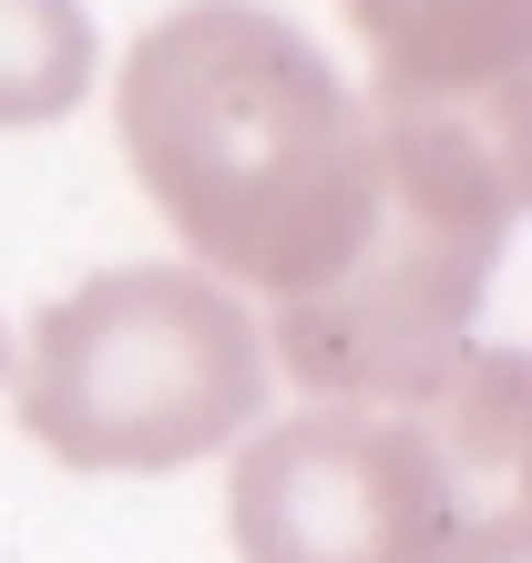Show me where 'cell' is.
Wrapping results in <instances>:
<instances>
[{
    "instance_id": "obj_1",
    "label": "cell",
    "mask_w": 532,
    "mask_h": 563,
    "mask_svg": "<svg viewBox=\"0 0 532 563\" xmlns=\"http://www.w3.org/2000/svg\"><path fill=\"white\" fill-rule=\"evenodd\" d=\"M113 144L154 216L215 287L297 308L369 246L379 144L369 103L266 0H185L123 52Z\"/></svg>"
},
{
    "instance_id": "obj_2",
    "label": "cell",
    "mask_w": 532,
    "mask_h": 563,
    "mask_svg": "<svg viewBox=\"0 0 532 563\" xmlns=\"http://www.w3.org/2000/svg\"><path fill=\"white\" fill-rule=\"evenodd\" d=\"M225 522L246 563H522V349H472L430 400L266 420Z\"/></svg>"
},
{
    "instance_id": "obj_3",
    "label": "cell",
    "mask_w": 532,
    "mask_h": 563,
    "mask_svg": "<svg viewBox=\"0 0 532 563\" xmlns=\"http://www.w3.org/2000/svg\"><path fill=\"white\" fill-rule=\"evenodd\" d=\"M266 420V328L206 267H103L21 339V430L62 472H185Z\"/></svg>"
},
{
    "instance_id": "obj_4",
    "label": "cell",
    "mask_w": 532,
    "mask_h": 563,
    "mask_svg": "<svg viewBox=\"0 0 532 563\" xmlns=\"http://www.w3.org/2000/svg\"><path fill=\"white\" fill-rule=\"evenodd\" d=\"M369 103H532V0H339Z\"/></svg>"
},
{
    "instance_id": "obj_5",
    "label": "cell",
    "mask_w": 532,
    "mask_h": 563,
    "mask_svg": "<svg viewBox=\"0 0 532 563\" xmlns=\"http://www.w3.org/2000/svg\"><path fill=\"white\" fill-rule=\"evenodd\" d=\"M92 11L82 0H0V123H62L92 92Z\"/></svg>"
},
{
    "instance_id": "obj_6",
    "label": "cell",
    "mask_w": 532,
    "mask_h": 563,
    "mask_svg": "<svg viewBox=\"0 0 532 563\" xmlns=\"http://www.w3.org/2000/svg\"><path fill=\"white\" fill-rule=\"evenodd\" d=\"M0 379H11V328H0Z\"/></svg>"
}]
</instances>
